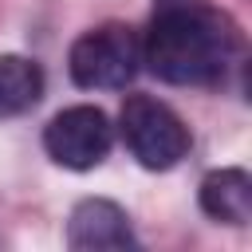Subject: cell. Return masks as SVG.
<instances>
[{
  "label": "cell",
  "mask_w": 252,
  "mask_h": 252,
  "mask_svg": "<svg viewBox=\"0 0 252 252\" xmlns=\"http://www.w3.org/2000/svg\"><path fill=\"white\" fill-rule=\"evenodd\" d=\"M142 67V39L126 24H98L71 43L67 71L83 91H122Z\"/></svg>",
  "instance_id": "cell-2"
},
{
  "label": "cell",
  "mask_w": 252,
  "mask_h": 252,
  "mask_svg": "<svg viewBox=\"0 0 252 252\" xmlns=\"http://www.w3.org/2000/svg\"><path fill=\"white\" fill-rule=\"evenodd\" d=\"M201 209L220 224H248L252 220V177L244 169H213L201 181Z\"/></svg>",
  "instance_id": "cell-6"
},
{
  "label": "cell",
  "mask_w": 252,
  "mask_h": 252,
  "mask_svg": "<svg viewBox=\"0 0 252 252\" xmlns=\"http://www.w3.org/2000/svg\"><path fill=\"white\" fill-rule=\"evenodd\" d=\"M114 146V126L98 106H67L43 130V150L63 169H94Z\"/></svg>",
  "instance_id": "cell-4"
},
{
  "label": "cell",
  "mask_w": 252,
  "mask_h": 252,
  "mask_svg": "<svg viewBox=\"0 0 252 252\" xmlns=\"http://www.w3.org/2000/svg\"><path fill=\"white\" fill-rule=\"evenodd\" d=\"M236 51V24L205 0H161L142 39V63L173 87H217Z\"/></svg>",
  "instance_id": "cell-1"
},
{
  "label": "cell",
  "mask_w": 252,
  "mask_h": 252,
  "mask_svg": "<svg viewBox=\"0 0 252 252\" xmlns=\"http://www.w3.org/2000/svg\"><path fill=\"white\" fill-rule=\"evenodd\" d=\"M43 98V67L28 55H0V118L28 114Z\"/></svg>",
  "instance_id": "cell-7"
},
{
  "label": "cell",
  "mask_w": 252,
  "mask_h": 252,
  "mask_svg": "<svg viewBox=\"0 0 252 252\" xmlns=\"http://www.w3.org/2000/svg\"><path fill=\"white\" fill-rule=\"evenodd\" d=\"M67 244L75 252H102V248H134V228L122 205L106 197H87L71 209L67 220Z\"/></svg>",
  "instance_id": "cell-5"
},
{
  "label": "cell",
  "mask_w": 252,
  "mask_h": 252,
  "mask_svg": "<svg viewBox=\"0 0 252 252\" xmlns=\"http://www.w3.org/2000/svg\"><path fill=\"white\" fill-rule=\"evenodd\" d=\"M118 134L142 169H173L193 146L189 126L177 118V110L154 94H130L122 102Z\"/></svg>",
  "instance_id": "cell-3"
}]
</instances>
